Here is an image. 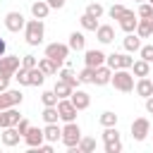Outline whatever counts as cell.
<instances>
[{"label":"cell","instance_id":"obj_42","mask_svg":"<svg viewBox=\"0 0 153 153\" xmlns=\"http://www.w3.org/2000/svg\"><path fill=\"white\" fill-rule=\"evenodd\" d=\"M36 62H38V60H36L33 55H24V57H22V67H24V69H33Z\"/></svg>","mask_w":153,"mask_h":153},{"label":"cell","instance_id":"obj_24","mask_svg":"<svg viewBox=\"0 0 153 153\" xmlns=\"http://www.w3.org/2000/svg\"><path fill=\"white\" fill-rule=\"evenodd\" d=\"M57 79L67 81V84H69L72 88H76V86L81 84V81H79V76H76V74H74V72H72L69 67H65V69H57Z\"/></svg>","mask_w":153,"mask_h":153},{"label":"cell","instance_id":"obj_37","mask_svg":"<svg viewBox=\"0 0 153 153\" xmlns=\"http://www.w3.org/2000/svg\"><path fill=\"white\" fill-rule=\"evenodd\" d=\"M151 14H153V5H151V2H141L139 10H136V17H139V19H148Z\"/></svg>","mask_w":153,"mask_h":153},{"label":"cell","instance_id":"obj_14","mask_svg":"<svg viewBox=\"0 0 153 153\" xmlns=\"http://www.w3.org/2000/svg\"><path fill=\"white\" fill-rule=\"evenodd\" d=\"M69 100H72V105H74L76 110H86V108L91 105V96H88L86 91H81V88H76V91H72V96H69Z\"/></svg>","mask_w":153,"mask_h":153},{"label":"cell","instance_id":"obj_30","mask_svg":"<svg viewBox=\"0 0 153 153\" xmlns=\"http://www.w3.org/2000/svg\"><path fill=\"white\" fill-rule=\"evenodd\" d=\"M79 22H81V29H84V31H96V29H98V19L91 17V14H86V12L81 14Z\"/></svg>","mask_w":153,"mask_h":153},{"label":"cell","instance_id":"obj_50","mask_svg":"<svg viewBox=\"0 0 153 153\" xmlns=\"http://www.w3.org/2000/svg\"><path fill=\"white\" fill-rule=\"evenodd\" d=\"M146 2H151V5H153V0H146Z\"/></svg>","mask_w":153,"mask_h":153},{"label":"cell","instance_id":"obj_48","mask_svg":"<svg viewBox=\"0 0 153 153\" xmlns=\"http://www.w3.org/2000/svg\"><path fill=\"white\" fill-rule=\"evenodd\" d=\"M5 48H7V43H5L2 38H0V55H5Z\"/></svg>","mask_w":153,"mask_h":153},{"label":"cell","instance_id":"obj_40","mask_svg":"<svg viewBox=\"0 0 153 153\" xmlns=\"http://www.w3.org/2000/svg\"><path fill=\"white\" fill-rule=\"evenodd\" d=\"M139 55H141V60L153 62V45H141L139 48Z\"/></svg>","mask_w":153,"mask_h":153},{"label":"cell","instance_id":"obj_43","mask_svg":"<svg viewBox=\"0 0 153 153\" xmlns=\"http://www.w3.org/2000/svg\"><path fill=\"white\" fill-rule=\"evenodd\" d=\"M124 10H127V7H124V5H112V7H110V10H108V14H110V17H112V19H117V17H120V14H122V12H124Z\"/></svg>","mask_w":153,"mask_h":153},{"label":"cell","instance_id":"obj_28","mask_svg":"<svg viewBox=\"0 0 153 153\" xmlns=\"http://www.w3.org/2000/svg\"><path fill=\"white\" fill-rule=\"evenodd\" d=\"M41 117L45 120V124H50V122H57V120H60V115H57V105H43V112H41Z\"/></svg>","mask_w":153,"mask_h":153},{"label":"cell","instance_id":"obj_39","mask_svg":"<svg viewBox=\"0 0 153 153\" xmlns=\"http://www.w3.org/2000/svg\"><path fill=\"white\" fill-rule=\"evenodd\" d=\"M117 139H120L117 127H105V131H103V141H117Z\"/></svg>","mask_w":153,"mask_h":153},{"label":"cell","instance_id":"obj_17","mask_svg":"<svg viewBox=\"0 0 153 153\" xmlns=\"http://www.w3.org/2000/svg\"><path fill=\"white\" fill-rule=\"evenodd\" d=\"M0 139H2V143H5V146H10V148H12V146H17V143H19L22 134L17 131V127H5V129H2V134H0Z\"/></svg>","mask_w":153,"mask_h":153},{"label":"cell","instance_id":"obj_44","mask_svg":"<svg viewBox=\"0 0 153 153\" xmlns=\"http://www.w3.org/2000/svg\"><path fill=\"white\" fill-rule=\"evenodd\" d=\"M29 127H31V124H29V120H24V117H22V120H19V122H17V131H19V134H22V136H24V134H26V129H29Z\"/></svg>","mask_w":153,"mask_h":153},{"label":"cell","instance_id":"obj_45","mask_svg":"<svg viewBox=\"0 0 153 153\" xmlns=\"http://www.w3.org/2000/svg\"><path fill=\"white\" fill-rule=\"evenodd\" d=\"M45 2H48V5H50V10H62V7H65V2H67V0H45Z\"/></svg>","mask_w":153,"mask_h":153},{"label":"cell","instance_id":"obj_21","mask_svg":"<svg viewBox=\"0 0 153 153\" xmlns=\"http://www.w3.org/2000/svg\"><path fill=\"white\" fill-rule=\"evenodd\" d=\"M36 67H38V69H41L45 76H53V74H57V65H55L50 57H45V55H43V57L36 62Z\"/></svg>","mask_w":153,"mask_h":153},{"label":"cell","instance_id":"obj_11","mask_svg":"<svg viewBox=\"0 0 153 153\" xmlns=\"http://www.w3.org/2000/svg\"><path fill=\"white\" fill-rule=\"evenodd\" d=\"M19 120H22V115H19L17 108H5V110H0V129H5V127H17Z\"/></svg>","mask_w":153,"mask_h":153},{"label":"cell","instance_id":"obj_34","mask_svg":"<svg viewBox=\"0 0 153 153\" xmlns=\"http://www.w3.org/2000/svg\"><path fill=\"white\" fill-rule=\"evenodd\" d=\"M103 12H105V10H103L100 2H88V5H86V14H91V17H96V19H100Z\"/></svg>","mask_w":153,"mask_h":153},{"label":"cell","instance_id":"obj_51","mask_svg":"<svg viewBox=\"0 0 153 153\" xmlns=\"http://www.w3.org/2000/svg\"><path fill=\"white\" fill-rule=\"evenodd\" d=\"M139 2H146V0H139Z\"/></svg>","mask_w":153,"mask_h":153},{"label":"cell","instance_id":"obj_20","mask_svg":"<svg viewBox=\"0 0 153 153\" xmlns=\"http://www.w3.org/2000/svg\"><path fill=\"white\" fill-rule=\"evenodd\" d=\"M43 136H45V141H48V143H55V141H60V136H62V129L57 127V122H50V124H45V129H43Z\"/></svg>","mask_w":153,"mask_h":153},{"label":"cell","instance_id":"obj_9","mask_svg":"<svg viewBox=\"0 0 153 153\" xmlns=\"http://www.w3.org/2000/svg\"><path fill=\"white\" fill-rule=\"evenodd\" d=\"M76 112H79V110L72 105L69 98H60V100H57V115H60L62 122H74V120H76Z\"/></svg>","mask_w":153,"mask_h":153},{"label":"cell","instance_id":"obj_46","mask_svg":"<svg viewBox=\"0 0 153 153\" xmlns=\"http://www.w3.org/2000/svg\"><path fill=\"white\" fill-rule=\"evenodd\" d=\"M36 151H41V153H53V146H50V143H45V141H43V143H41V146H38V148H36Z\"/></svg>","mask_w":153,"mask_h":153},{"label":"cell","instance_id":"obj_19","mask_svg":"<svg viewBox=\"0 0 153 153\" xmlns=\"http://www.w3.org/2000/svg\"><path fill=\"white\" fill-rule=\"evenodd\" d=\"M129 69L134 76H151V62H146V60H134Z\"/></svg>","mask_w":153,"mask_h":153},{"label":"cell","instance_id":"obj_10","mask_svg":"<svg viewBox=\"0 0 153 153\" xmlns=\"http://www.w3.org/2000/svg\"><path fill=\"white\" fill-rule=\"evenodd\" d=\"M24 24H26V19H24L22 12H7V14H5V26H7V31L19 33V31L24 29Z\"/></svg>","mask_w":153,"mask_h":153},{"label":"cell","instance_id":"obj_27","mask_svg":"<svg viewBox=\"0 0 153 153\" xmlns=\"http://www.w3.org/2000/svg\"><path fill=\"white\" fill-rule=\"evenodd\" d=\"M53 91H55V96H57V98H69L74 88H72V86H69L67 81H62V79H57V81H55V88H53Z\"/></svg>","mask_w":153,"mask_h":153},{"label":"cell","instance_id":"obj_2","mask_svg":"<svg viewBox=\"0 0 153 153\" xmlns=\"http://www.w3.org/2000/svg\"><path fill=\"white\" fill-rule=\"evenodd\" d=\"M110 84H112L117 91L129 93V91H134V74H131L129 69H112V79H110Z\"/></svg>","mask_w":153,"mask_h":153},{"label":"cell","instance_id":"obj_13","mask_svg":"<svg viewBox=\"0 0 153 153\" xmlns=\"http://www.w3.org/2000/svg\"><path fill=\"white\" fill-rule=\"evenodd\" d=\"M110 79H112V69L108 65H100L93 69V84L96 86H105V84H110Z\"/></svg>","mask_w":153,"mask_h":153},{"label":"cell","instance_id":"obj_1","mask_svg":"<svg viewBox=\"0 0 153 153\" xmlns=\"http://www.w3.org/2000/svg\"><path fill=\"white\" fill-rule=\"evenodd\" d=\"M43 36H45V26H43V19H29L24 24V38L29 45H41L43 43Z\"/></svg>","mask_w":153,"mask_h":153},{"label":"cell","instance_id":"obj_41","mask_svg":"<svg viewBox=\"0 0 153 153\" xmlns=\"http://www.w3.org/2000/svg\"><path fill=\"white\" fill-rule=\"evenodd\" d=\"M122 151V141H105V153H120Z\"/></svg>","mask_w":153,"mask_h":153},{"label":"cell","instance_id":"obj_22","mask_svg":"<svg viewBox=\"0 0 153 153\" xmlns=\"http://www.w3.org/2000/svg\"><path fill=\"white\" fill-rule=\"evenodd\" d=\"M48 12H50V5H48L45 0H36V2L31 5V14H33L36 19H45Z\"/></svg>","mask_w":153,"mask_h":153},{"label":"cell","instance_id":"obj_23","mask_svg":"<svg viewBox=\"0 0 153 153\" xmlns=\"http://www.w3.org/2000/svg\"><path fill=\"white\" fill-rule=\"evenodd\" d=\"M67 45H69V50H84V48H86V38H84V33H81V31H72Z\"/></svg>","mask_w":153,"mask_h":153},{"label":"cell","instance_id":"obj_31","mask_svg":"<svg viewBox=\"0 0 153 153\" xmlns=\"http://www.w3.org/2000/svg\"><path fill=\"white\" fill-rule=\"evenodd\" d=\"M98 122H100L103 127H117V115H115L112 110H105V112H100Z\"/></svg>","mask_w":153,"mask_h":153},{"label":"cell","instance_id":"obj_29","mask_svg":"<svg viewBox=\"0 0 153 153\" xmlns=\"http://www.w3.org/2000/svg\"><path fill=\"white\" fill-rule=\"evenodd\" d=\"M43 81H45V74L38 67L29 69V86H43Z\"/></svg>","mask_w":153,"mask_h":153},{"label":"cell","instance_id":"obj_4","mask_svg":"<svg viewBox=\"0 0 153 153\" xmlns=\"http://www.w3.org/2000/svg\"><path fill=\"white\" fill-rule=\"evenodd\" d=\"M67 55H69V45H67V43H57V41H55V43H48V45H45V57H50L57 67L67 60Z\"/></svg>","mask_w":153,"mask_h":153},{"label":"cell","instance_id":"obj_38","mask_svg":"<svg viewBox=\"0 0 153 153\" xmlns=\"http://www.w3.org/2000/svg\"><path fill=\"white\" fill-rule=\"evenodd\" d=\"M57 100H60V98L55 96V91H43V93H41V103H43V105H57Z\"/></svg>","mask_w":153,"mask_h":153},{"label":"cell","instance_id":"obj_26","mask_svg":"<svg viewBox=\"0 0 153 153\" xmlns=\"http://www.w3.org/2000/svg\"><path fill=\"white\" fill-rule=\"evenodd\" d=\"M76 151L79 153H93L96 151V139L93 136H81L79 143H76Z\"/></svg>","mask_w":153,"mask_h":153},{"label":"cell","instance_id":"obj_18","mask_svg":"<svg viewBox=\"0 0 153 153\" xmlns=\"http://www.w3.org/2000/svg\"><path fill=\"white\" fill-rule=\"evenodd\" d=\"M134 91H136L141 98H148V96H153V81H151L148 76H139V81L134 84Z\"/></svg>","mask_w":153,"mask_h":153},{"label":"cell","instance_id":"obj_36","mask_svg":"<svg viewBox=\"0 0 153 153\" xmlns=\"http://www.w3.org/2000/svg\"><path fill=\"white\" fill-rule=\"evenodd\" d=\"M12 79H17V81H19V86H29V69L19 67V69L12 74Z\"/></svg>","mask_w":153,"mask_h":153},{"label":"cell","instance_id":"obj_33","mask_svg":"<svg viewBox=\"0 0 153 153\" xmlns=\"http://www.w3.org/2000/svg\"><path fill=\"white\" fill-rule=\"evenodd\" d=\"M115 60H117V69H129L134 62V57H129L124 53H115Z\"/></svg>","mask_w":153,"mask_h":153},{"label":"cell","instance_id":"obj_6","mask_svg":"<svg viewBox=\"0 0 153 153\" xmlns=\"http://www.w3.org/2000/svg\"><path fill=\"white\" fill-rule=\"evenodd\" d=\"M22 100H24V93H22L19 88H5V91H0V110H5V108H17Z\"/></svg>","mask_w":153,"mask_h":153},{"label":"cell","instance_id":"obj_8","mask_svg":"<svg viewBox=\"0 0 153 153\" xmlns=\"http://www.w3.org/2000/svg\"><path fill=\"white\" fill-rule=\"evenodd\" d=\"M117 22H120V29H122L124 33H134V31H136V24H139V17H136L134 10H124V12L117 17Z\"/></svg>","mask_w":153,"mask_h":153},{"label":"cell","instance_id":"obj_16","mask_svg":"<svg viewBox=\"0 0 153 153\" xmlns=\"http://www.w3.org/2000/svg\"><path fill=\"white\" fill-rule=\"evenodd\" d=\"M96 38L105 45V43H112L115 41V29L110 26V24H98V29H96Z\"/></svg>","mask_w":153,"mask_h":153},{"label":"cell","instance_id":"obj_7","mask_svg":"<svg viewBox=\"0 0 153 153\" xmlns=\"http://www.w3.org/2000/svg\"><path fill=\"white\" fill-rule=\"evenodd\" d=\"M148 134H151V122L146 117H136L131 122V139L134 141H146Z\"/></svg>","mask_w":153,"mask_h":153},{"label":"cell","instance_id":"obj_15","mask_svg":"<svg viewBox=\"0 0 153 153\" xmlns=\"http://www.w3.org/2000/svg\"><path fill=\"white\" fill-rule=\"evenodd\" d=\"M84 62H86V67H100V65H105V53H103V50H98V48L86 50Z\"/></svg>","mask_w":153,"mask_h":153},{"label":"cell","instance_id":"obj_3","mask_svg":"<svg viewBox=\"0 0 153 153\" xmlns=\"http://www.w3.org/2000/svg\"><path fill=\"white\" fill-rule=\"evenodd\" d=\"M79 139H81V129H79V124H76V122H65L60 141H62L67 148H76Z\"/></svg>","mask_w":153,"mask_h":153},{"label":"cell","instance_id":"obj_5","mask_svg":"<svg viewBox=\"0 0 153 153\" xmlns=\"http://www.w3.org/2000/svg\"><path fill=\"white\" fill-rule=\"evenodd\" d=\"M22 67L19 55H0V76L2 79H12V74Z\"/></svg>","mask_w":153,"mask_h":153},{"label":"cell","instance_id":"obj_12","mask_svg":"<svg viewBox=\"0 0 153 153\" xmlns=\"http://www.w3.org/2000/svg\"><path fill=\"white\" fill-rule=\"evenodd\" d=\"M22 139L26 141V146H29V148H38V146L45 141L43 129H38V127H29V129H26V134H24Z\"/></svg>","mask_w":153,"mask_h":153},{"label":"cell","instance_id":"obj_35","mask_svg":"<svg viewBox=\"0 0 153 153\" xmlns=\"http://www.w3.org/2000/svg\"><path fill=\"white\" fill-rule=\"evenodd\" d=\"M93 69H96V67H84V69L76 74L79 81H81V84H93Z\"/></svg>","mask_w":153,"mask_h":153},{"label":"cell","instance_id":"obj_25","mask_svg":"<svg viewBox=\"0 0 153 153\" xmlns=\"http://www.w3.org/2000/svg\"><path fill=\"white\" fill-rule=\"evenodd\" d=\"M122 43H124V50L127 53H139V48H141V38L136 33H127Z\"/></svg>","mask_w":153,"mask_h":153},{"label":"cell","instance_id":"obj_49","mask_svg":"<svg viewBox=\"0 0 153 153\" xmlns=\"http://www.w3.org/2000/svg\"><path fill=\"white\" fill-rule=\"evenodd\" d=\"M148 24H151V29H153V14H151V17H148Z\"/></svg>","mask_w":153,"mask_h":153},{"label":"cell","instance_id":"obj_32","mask_svg":"<svg viewBox=\"0 0 153 153\" xmlns=\"http://www.w3.org/2000/svg\"><path fill=\"white\" fill-rule=\"evenodd\" d=\"M151 33H153V29H151L148 19H139V24H136V36H139V38H148Z\"/></svg>","mask_w":153,"mask_h":153},{"label":"cell","instance_id":"obj_47","mask_svg":"<svg viewBox=\"0 0 153 153\" xmlns=\"http://www.w3.org/2000/svg\"><path fill=\"white\" fill-rule=\"evenodd\" d=\"M146 112H148V115H153V96H148V98H146Z\"/></svg>","mask_w":153,"mask_h":153}]
</instances>
